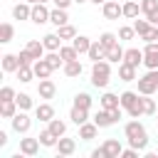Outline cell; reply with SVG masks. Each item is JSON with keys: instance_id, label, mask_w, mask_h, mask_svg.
<instances>
[{"instance_id": "obj_54", "label": "cell", "mask_w": 158, "mask_h": 158, "mask_svg": "<svg viewBox=\"0 0 158 158\" xmlns=\"http://www.w3.org/2000/svg\"><path fill=\"white\" fill-rule=\"evenodd\" d=\"M89 2H94V5H104L106 0H89Z\"/></svg>"}, {"instance_id": "obj_9", "label": "cell", "mask_w": 158, "mask_h": 158, "mask_svg": "<svg viewBox=\"0 0 158 158\" xmlns=\"http://www.w3.org/2000/svg\"><path fill=\"white\" fill-rule=\"evenodd\" d=\"M35 116H37L42 123H49V121L54 118V106H52L49 101H42V104L35 106Z\"/></svg>"}, {"instance_id": "obj_12", "label": "cell", "mask_w": 158, "mask_h": 158, "mask_svg": "<svg viewBox=\"0 0 158 158\" xmlns=\"http://www.w3.org/2000/svg\"><path fill=\"white\" fill-rule=\"evenodd\" d=\"M91 121H94L99 128H109V126H114V123H116V121H114V116H111V111H109V109H101V106H99V111L94 114V118H91Z\"/></svg>"}, {"instance_id": "obj_51", "label": "cell", "mask_w": 158, "mask_h": 158, "mask_svg": "<svg viewBox=\"0 0 158 158\" xmlns=\"http://www.w3.org/2000/svg\"><path fill=\"white\" fill-rule=\"evenodd\" d=\"M72 2H74V0H52V5H54V7H64V10H67Z\"/></svg>"}, {"instance_id": "obj_37", "label": "cell", "mask_w": 158, "mask_h": 158, "mask_svg": "<svg viewBox=\"0 0 158 158\" xmlns=\"http://www.w3.org/2000/svg\"><path fill=\"white\" fill-rule=\"evenodd\" d=\"M59 54L64 62H72V59H79V52L74 49V44H62L59 47Z\"/></svg>"}, {"instance_id": "obj_59", "label": "cell", "mask_w": 158, "mask_h": 158, "mask_svg": "<svg viewBox=\"0 0 158 158\" xmlns=\"http://www.w3.org/2000/svg\"><path fill=\"white\" fill-rule=\"evenodd\" d=\"M156 25H158V22H156Z\"/></svg>"}, {"instance_id": "obj_11", "label": "cell", "mask_w": 158, "mask_h": 158, "mask_svg": "<svg viewBox=\"0 0 158 158\" xmlns=\"http://www.w3.org/2000/svg\"><path fill=\"white\" fill-rule=\"evenodd\" d=\"M32 17V5L27 2V0H22V2H17V5H12V20H30Z\"/></svg>"}, {"instance_id": "obj_53", "label": "cell", "mask_w": 158, "mask_h": 158, "mask_svg": "<svg viewBox=\"0 0 158 158\" xmlns=\"http://www.w3.org/2000/svg\"><path fill=\"white\" fill-rule=\"evenodd\" d=\"M5 146H7V133L0 131V148H5Z\"/></svg>"}, {"instance_id": "obj_8", "label": "cell", "mask_w": 158, "mask_h": 158, "mask_svg": "<svg viewBox=\"0 0 158 158\" xmlns=\"http://www.w3.org/2000/svg\"><path fill=\"white\" fill-rule=\"evenodd\" d=\"M40 138H20V153L22 156H27V158H32V156H37L40 153Z\"/></svg>"}, {"instance_id": "obj_26", "label": "cell", "mask_w": 158, "mask_h": 158, "mask_svg": "<svg viewBox=\"0 0 158 158\" xmlns=\"http://www.w3.org/2000/svg\"><path fill=\"white\" fill-rule=\"evenodd\" d=\"M25 49H27V52H30L35 59H42V57H44V52H47V49H44V44H42L40 40H27Z\"/></svg>"}, {"instance_id": "obj_16", "label": "cell", "mask_w": 158, "mask_h": 158, "mask_svg": "<svg viewBox=\"0 0 158 158\" xmlns=\"http://www.w3.org/2000/svg\"><path fill=\"white\" fill-rule=\"evenodd\" d=\"M62 42H64V40H62L57 32H49V35H44V37H42V44H44V49H47V52H59Z\"/></svg>"}, {"instance_id": "obj_4", "label": "cell", "mask_w": 158, "mask_h": 158, "mask_svg": "<svg viewBox=\"0 0 158 158\" xmlns=\"http://www.w3.org/2000/svg\"><path fill=\"white\" fill-rule=\"evenodd\" d=\"M101 15H104L106 20H118V17H123V2H118V0H106V2L101 5Z\"/></svg>"}, {"instance_id": "obj_36", "label": "cell", "mask_w": 158, "mask_h": 158, "mask_svg": "<svg viewBox=\"0 0 158 158\" xmlns=\"http://www.w3.org/2000/svg\"><path fill=\"white\" fill-rule=\"evenodd\" d=\"M141 12H143L146 17L158 15V0H141Z\"/></svg>"}, {"instance_id": "obj_45", "label": "cell", "mask_w": 158, "mask_h": 158, "mask_svg": "<svg viewBox=\"0 0 158 158\" xmlns=\"http://www.w3.org/2000/svg\"><path fill=\"white\" fill-rule=\"evenodd\" d=\"M109 79H111V77H106V74H91V84H94L96 89H106V86H109Z\"/></svg>"}, {"instance_id": "obj_58", "label": "cell", "mask_w": 158, "mask_h": 158, "mask_svg": "<svg viewBox=\"0 0 158 158\" xmlns=\"http://www.w3.org/2000/svg\"><path fill=\"white\" fill-rule=\"evenodd\" d=\"M156 116H158V111H156ZM156 121H158V118H156Z\"/></svg>"}, {"instance_id": "obj_35", "label": "cell", "mask_w": 158, "mask_h": 158, "mask_svg": "<svg viewBox=\"0 0 158 158\" xmlns=\"http://www.w3.org/2000/svg\"><path fill=\"white\" fill-rule=\"evenodd\" d=\"M91 104H94L91 94H86V91H79V94H74V106H81V109H91Z\"/></svg>"}, {"instance_id": "obj_23", "label": "cell", "mask_w": 158, "mask_h": 158, "mask_svg": "<svg viewBox=\"0 0 158 158\" xmlns=\"http://www.w3.org/2000/svg\"><path fill=\"white\" fill-rule=\"evenodd\" d=\"M118 79H121V81H136V79H138L136 67H131L128 62H121V64H118Z\"/></svg>"}, {"instance_id": "obj_18", "label": "cell", "mask_w": 158, "mask_h": 158, "mask_svg": "<svg viewBox=\"0 0 158 158\" xmlns=\"http://www.w3.org/2000/svg\"><path fill=\"white\" fill-rule=\"evenodd\" d=\"M62 72H64V77H69V79H77V77H81L84 67H81V62H79V59H72V62H64Z\"/></svg>"}, {"instance_id": "obj_48", "label": "cell", "mask_w": 158, "mask_h": 158, "mask_svg": "<svg viewBox=\"0 0 158 158\" xmlns=\"http://www.w3.org/2000/svg\"><path fill=\"white\" fill-rule=\"evenodd\" d=\"M133 27H136V32H138V37H141V35L151 27V22H148V17H146V20H138V17H136V20H133Z\"/></svg>"}, {"instance_id": "obj_40", "label": "cell", "mask_w": 158, "mask_h": 158, "mask_svg": "<svg viewBox=\"0 0 158 158\" xmlns=\"http://www.w3.org/2000/svg\"><path fill=\"white\" fill-rule=\"evenodd\" d=\"M138 32H136V27L133 25H123V27H118V40L121 42H128V40H133Z\"/></svg>"}, {"instance_id": "obj_7", "label": "cell", "mask_w": 158, "mask_h": 158, "mask_svg": "<svg viewBox=\"0 0 158 158\" xmlns=\"http://www.w3.org/2000/svg\"><path fill=\"white\" fill-rule=\"evenodd\" d=\"M37 94H40V99L49 101V99H54V94H57V84H54L52 79H40V84H37Z\"/></svg>"}, {"instance_id": "obj_19", "label": "cell", "mask_w": 158, "mask_h": 158, "mask_svg": "<svg viewBox=\"0 0 158 158\" xmlns=\"http://www.w3.org/2000/svg\"><path fill=\"white\" fill-rule=\"evenodd\" d=\"M99 106L101 109H116V106H121V96H116V94H111V91H104L101 96H99Z\"/></svg>"}, {"instance_id": "obj_27", "label": "cell", "mask_w": 158, "mask_h": 158, "mask_svg": "<svg viewBox=\"0 0 158 158\" xmlns=\"http://www.w3.org/2000/svg\"><path fill=\"white\" fill-rule=\"evenodd\" d=\"M118 96H121V106H123L126 111H128V109H133V106L141 101L138 91H131V89H128V91H123V94H118Z\"/></svg>"}, {"instance_id": "obj_10", "label": "cell", "mask_w": 158, "mask_h": 158, "mask_svg": "<svg viewBox=\"0 0 158 158\" xmlns=\"http://www.w3.org/2000/svg\"><path fill=\"white\" fill-rule=\"evenodd\" d=\"M54 151H57L59 156H74V153H77V141H74V138H67V136H62V138L57 141Z\"/></svg>"}, {"instance_id": "obj_22", "label": "cell", "mask_w": 158, "mask_h": 158, "mask_svg": "<svg viewBox=\"0 0 158 158\" xmlns=\"http://www.w3.org/2000/svg\"><path fill=\"white\" fill-rule=\"evenodd\" d=\"M123 54H126V49L116 42V44H111L109 49H106V59L111 62V64H121L123 62Z\"/></svg>"}, {"instance_id": "obj_6", "label": "cell", "mask_w": 158, "mask_h": 158, "mask_svg": "<svg viewBox=\"0 0 158 158\" xmlns=\"http://www.w3.org/2000/svg\"><path fill=\"white\" fill-rule=\"evenodd\" d=\"M123 136L126 138H141V136H148V133H146V126L138 118H133V121L123 123Z\"/></svg>"}, {"instance_id": "obj_47", "label": "cell", "mask_w": 158, "mask_h": 158, "mask_svg": "<svg viewBox=\"0 0 158 158\" xmlns=\"http://www.w3.org/2000/svg\"><path fill=\"white\" fill-rule=\"evenodd\" d=\"M15 96H17V94H15L12 86H2V89H0V101H15Z\"/></svg>"}, {"instance_id": "obj_21", "label": "cell", "mask_w": 158, "mask_h": 158, "mask_svg": "<svg viewBox=\"0 0 158 158\" xmlns=\"http://www.w3.org/2000/svg\"><path fill=\"white\" fill-rule=\"evenodd\" d=\"M49 22H52L54 27H62V25H67V22H69V15H67V10H64V7H52V12H49Z\"/></svg>"}, {"instance_id": "obj_1", "label": "cell", "mask_w": 158, "mask_h": 158, "mask_svg": "<svg viewBox=\"0 0 158 158\" xmlns=\"http://www.w3.org/2000/svg\"><path fill=\"white\" fill-rule=\"evenodd\" d=\"M138 81V94H146V96H153L158 91V79H156V69H148L143 77L136 79Z\"/></svg>"}, {"instance_id": "obj_5", "label": "cell", "mask_w": 158, "mask_h": 158, "mask_svg": "<svg viewBox=\"0 0 158 158\" xmlns=\"http://www.w3.org/2000/svg\"><path fill=\"white\" fill-rule=\"evenodd\" d=\"M49 7H47V2H35L32 5V17H30V22H35V25H44V22H49Z\"/></svg>"}, {"instance_id": "obj_32", "label": "cell", "mask_w": 158, "mask_h": 158, "mask_svg": "<svg viewBox=\"0 0 158 158\" xmlns=\"http://www.w3.org/2000/svg\"><path fill=\"white\" fill-rule=\"evenodd\" d=\"M91 74H106V77H111V62L109 59L91 62Z\"/></svg>"}, {"instance_id": "obj_56", "label": "cell", "mask_w": 158, "mask_h": 158, "mask_svg": "<svg viewBox=\"0 0 158 158\" xmlns=\"http://www.w3.org/2000/svg\"><path fill=\"white\" fill-rule=\"evenodd\" d=\"M74 2H77V5H81V2H89V0H74Z\"/></svg>"}, {"instance_id": "obj_20", "label": "cell", "mask_w": 158, "mask_h": 158, "mask_svg": "<svg viewBox=\"0 0 158 158\" xmlns=\"http://www.w3.org/2000/svg\"><path fill=\"white\" fill-rule=\"evenodd\" d=\"M96 133H99V126L94 121H84L79 126V138L81 141H91V138H96Z\"/></svg>"}, {"instance_id": "obj_42", "label": "cell", "mask_w": 158, "mask_h": 158, "mask_svg": "<svg viewBox=\"0 0 158 158\" xmlns=\"http://www.w3.org/2000/svg\"><path fill=\"white\" fill-rule=\"evenodd\" d=\"M15 74H17V79H20L22 84H27V81L37 79V77H35V69H32V67H20V69H17Z\"/></svg>"}, {"instance_id": "obj_43", "label": "cell", "mask_w": 158, "mask_h": 158, "mask_svg": "<svg viewBox=\"0 0 158 158\" xmlns=\"http://www.w3.org/2000/svg\"><path fill=\"white\" fill-rule=\"evenodd\" d=\"M99 42L109 49L111 44H116V42H121V40H118V35H116V32H101V35H99Z\"/></svg>"}, {"instance_id": "obj_2", "label": "cell", "mask_w": 158, "mask_h": 158, "mask_svg": "<svg viewBox=\"0 0 158 158\" xmlns=\"http://www.w3.org/2000/svg\"><path fill=\"white\" fill-rule=\"evenodd\" d=\"M10 126H12V131H15V133L25 136V133L30 131V126H32V118L27 116V111H22V109H20V111L10 118Z\"/></svg>"}, {"instance_id": "obj_38", "label": "cell", "mask_w": 158, "mask_h": 158, "mask_svg": "<svg viewBox=\"0 0 158 158\" xmlns=\"http://www.w3.org/2000/svg\"><path fill=\"white\" fill-rule=\"evenodd\" d=\"M15 101H17V106H20L22 111H30V109L35 106V101H32V96H30V94H25V91H20V94L15 96Z\"/></svg>"}, {"instance_id": "obj_41", "label": "cell", "mask_w": 158, "mask_h": 158, "mask_svg": "<svg viewBox=\"0 0 158 158\" xmlns=\"http://www.w3.org/2000/svg\"><path fill=\"white\" fill-rule=\"evenodd\" d=\"M44 59L49 62V67H52L54 72L64 67V59H62V54H59V52H49V54H44Z\"/></svg>"}, {"instance_id": "obj_55", "label": "cell", "mask_w": 158, "mask_h": 158, "mask_svg": "<svg viewBox=\"0 0 158 158\" xmlns=\"http://www.w3.org/2000/svg\"><path fill=\"white\" fill-rule=\"evenodd\" d=\"M27 2H30V5H35V2H42V0H27Z\"/></svg>"}, {"instance_id": "obj_3", "label": "cell", "mask_w": 158, "mask_h": 158, "mask_svg": "<svg viewBox=\"0 0 158 158\" xmlns=\"http://www.w3.org/2000/svg\"><path fill=\"white\" fill-rule=\"evenodd\" d=\"M143 67L146 69H158V42H146L143 44Z\"/></svg>"}, {"instance_id": "obj_30", "label": "cell", "mask_w": 158, "mask_h": 158, "mask_svg": "<svg viewBox=\"0 0 158 158\" xmlns=\"http://www.w3.org/2000/svg\"><path fill=\"white\" fill-rule=\"evenodd\" d=\"M47 128H49V131H52L57 138H62V136L67 133V121H62V118H57V116H54V118L47 123Z\"/></svg>"}, {"instance_id": "obj_13", "label": "cell", "mask_w": 158, "mask_h": 158, "mask_svg": "<svg viewBox=\"0 0 158 158\" xmlns=\"http://www.w3.org/2000/svg\"><path fill=\"white\" fill-rule=\"evenodd\" d=\"M101 148H104L106 158H118V156H121V151H123V146H121V141H118V138H106V141L101 143Z\"/></svg>"}, {"instance_id": "obj_46", "label": "cell", "mask_w": 158, "mask_h": 158, "mask_svg": "<svg viewBox=\"0 0 158 158\" xmlns=\"http://www.w3.org/2000/svg\"><path fill=\"white\" fill-rule=\"evenodd\" d=\"M141 40H143V42H158V25H151V27L141 35Z\"/></svg>"}, {"instance_id": "obj_34", "label": "cell", "mask_w": 158, "mask_h": 158, "mask_svg": "<svg viewBox=\"0 0 158 158\" xmlns=\"http://www.w3.org/2000/svg\"><path fill=\"white\" fill-rule=\"evenodd\" d=\"M12 37H15V27H12V22H2V25H0V42L7 44V42H12Z\"/></svg>"}, {"instance_id": "obj_33", "label": "cell", "mask_w": 158, "mask_h": 158, "mask_svg": "<svg viewBox=\"0 0 158 158\" xmlns=\"http://www.w3.org/2000/svg\"><path fill=\"white\" fill-rule=\"evenodd\" d=\"M37 138H40V143H42L44 148H54V146H57V141H59V138H57V136H54L49 128L40 131V136H37Z\"/></svg>"}, {"instance_id": "obj_29", "label": "cell", "mask_w": 158, "mask_h": 158, "mask_svg": "<svg viewBox=\"0 0 158 158\" xmlns=\"http://www.w3.org/2000/svg\"><path fill=\"white\" fill-rule=\"evenodd\" d=\"M17 111H20L17 101H0V116L2 118H12Z\"/></svg>"}, {"instance_id": "obj_31", "label": "cell", "mask_w": 158, "mask_h": 158, "mask_svg": "<svg viewBox=\"0 0 158 158\" xmlns=\"http://www.w3.org/2000/svg\"><path fill=\"white\" fill-rule=\"evenodd\" d=\"M72 44H74V49H77L79 54H86V52H89V47H91V40H89V37H84V35H77V37L72 40Z\"/></svg>"}, {"instance_id": "obj_28", "label": "cell", "mask_w": 158, "mask_h": 158, "mask_svg": "<svg viewBox=\"0 0 158 158\" xmlns=\"http://www.w3.org/2000/svg\"><path fill=\"white\" fill-rule=\"evenodd\" d=\"M138 12H141V2H136V0H126L123 2V17L126 20H136Z\"/></svg>"}, {"instance_id": "obj_57", "label": "cell", "mask_w": 158, "mask_h": 158, "mask_svg": "<svg viewBox=\"0 0 158 158\" xmlns=\"http://www.w3.org/2000/svg\"><path fill=\"white\" fill-rule=\"evenodd\" d=\"M156 79H158V69H156Z\"/></svg>"}, {"instance_id": "obj_44", "label": "cell", "mask_w": 158, "mask_h": 158, "mask_svg": "<svg viewBox=\"0 0 158 158\" xmlns=\"http://www.w3.org/2000/svg\"><path fill=\"white\" fill-rule=\"evenodd\" d=\"M141 101H143V114L146 116H153L158 109H156V101L151 99V96H146V94H141Z\"/></svg>"}, {"instance_id": "obj_39", "label": "cell", "mask_w": 158, "mask_h": 158, "mask_svg": "<svg viewBox=\"0 0 158 158\" xmlns=\"http://www.w3.org/2000/svg\"><path fill=\"white\" fill-rule=\"evenodd\" d=\"M57 35H59L62 40H74V37H77V27L67 22V25H62V27H57Z\"/></svg>"}, {"instance_id": "obj_24", "label": "cell", "mask_w": 158, "mask_h": 158, "mask_svg": "<svg viewBox=\"0 0 158 158\" xmlns=\"http://www.w3.org/2000/svg\"><path fill=\"white\" fill-rule=\"evenodd\" d=\"M69 118H72V123L81 126L84 121H89V109H81V106H74V104H72V109H69Z\"/></svg>"}, {"instance_id": "obj_15", "label": "cell", "mask_w": 158, "mask_h": 158, "mask_svg": "<svg viewBox=\"0 0 158 158\" xmlns=\"http://www.w3.org/2000/svg\"><path fill=\"white\" fill-rule=\"evenodd\" d=\"M32 69H35V77H37V79H49V77H52V72H54L44 57H42V59H35Z\"/></svg>"}, {"instance_id": "obj_25", "label": "cell", "mask_w": 158, "mask_h": 158, "mask_svg": "<svg viewBox=\"0 0 158 158\" xmlns=\"http://www.w3.org/2000/svg\"><path fill=\"white\" fill-rule=\"evenodd\" d=\"M86 57L91 59V62H99V59H106V47L96 40V42H91V47H89V52H86Z\"/></svg>"}, {"instance_id": "obj_49", "label": "cell", "mask_w": 158, "mask_h": 158, "mask_svg": "<svg viewBox=\"0 0 158 158\" xmlns=\"http://www.w3.org/2000/svg\"><path fill=\"white\" fill-rule=\"evenodd\" d=\"M20 64H22V67H32V64H35V57H32L27 49H20Z\"/></svg>"}, {"instance_id": "obj_50", "label": "cell", "mask_w": 158, "mask_h": 158, "mask_svg": "<svg viewBox=\"0 0 158 158\" xmlns=\"http://www.w3.org/2000/svg\"><path fill=\"white\" fill-rule=\"evenodd\" d=\"M138 153H141V151H136V148L131 146V148H123V151H121V158H138Z\"/></svg>"}, {"instance_id": "obj_52", "label": "cell", "mask_w": 158, "mask_h": 158, "mask_svg": "<svg viewBox=\"0 0 158 158\" xmlns=\"http://www.w3.org/2000/svg\"><path fill=\"white\" fill-rule=\"evenodd\" d=\"M91 158H106L104 148H101V146H99V148H94V151H91Z\"/></svg>"}, {"instance_id": "obj_14", "label": "cell", "mask_w": 158, "mask_h": 158, "mask_svg": "<svg viewBox=\"0 0 158 158\" xmlns=\"http://www.w3.org/2000/svg\"><path fill=\"white\" fill-rule=\"evenodd\" d=\"M22 64H20V54H2V72L5 74H15L17 69H20Z\"/></svg>"}, {"instance_id": "obj_17", "label": "cell", "mask_w": 158, "mask_h": 158, "mask_svg": "<svg viewBox=\"0 0 158 158\" xmlns=\"http://www.w3.org/2000/svg\"><path fill=\"white\" fill-rule=\"evenodd\" d=\"M123 62H128L131 67L138 69V64H143V49H138V47H128L126 54H123Z\"/></svg>"}]
</instances>
